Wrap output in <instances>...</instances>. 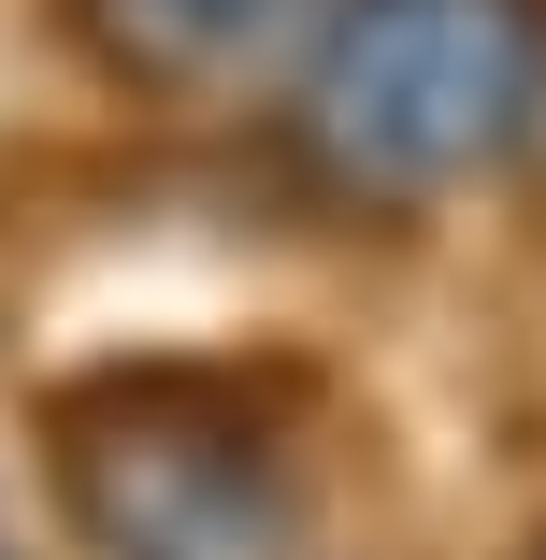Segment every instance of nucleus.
I'll return each mask as SVG.
<instances>
[{
  "label": "nucleus",
  "mask_w": 546,
  "mask_h": 560,
  "mask_svg": "<svg viewBox=\"0 0 546 560\" xmlns=\"http://www.w3.org/2000/svg\"><path fill=\"white\" fill-rule=\"evenodd\" d=\"M58 15L130 101H216L302 44V0H58Z\"/></svg>",
  "instance_id": "obj_3"
},
{
  "label": "nucleus",
  "mask_w": 546,
  "mask_h": 560,
  "mask_svg": "<svg viewBox=\"0 0 546 560\" xmlns=\"http://www.w3.org/2000/svg\"><path fill=\"white\" fill-rule=\"evenodd\" d=\"M44 475L86 560H302V460L288 431L201 374H101L58 388Z\"/></svg>",
  "instance_id": "obj_2"
},
{
  "label": "nucleus",
  "mask_w": 546,
  "mask_h": 560,
  "mask_svg": "<svg viewBox=\"0 0 546 560\" xmlns=\"http://www.w3.org/2000/svg\"><path fill=\"white\" fill-rule=\"evenodd\" d=\"M546 116V0H332L302 30L288 144L346 201H446Z\"/></svg>",
  "instance_id": "obj_1"
},
{
  "label": "nucleus",
  "mask_w": 546,
  "mask_h": 560,
  "mask_svg": "<svg viewBox=\"0 0 546 560\" xmlns=\"http://www.w3.org/2000/svg\"><path fill=\"white\" fill-rule=\"evenodd\" d=\"M0 560H15V546H0Z\"/></svg>",
  "instance_id": "obj_4"
}]
</instances>
